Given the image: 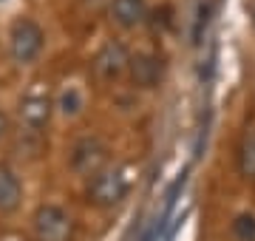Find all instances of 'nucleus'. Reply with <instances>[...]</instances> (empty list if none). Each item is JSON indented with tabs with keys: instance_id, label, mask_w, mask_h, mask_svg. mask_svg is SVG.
Segmentation results:
<instances>
[{
	"instance_id": "7ed1b4c3",
	"label": "nucleus",
	"mask_w": 255,
	"mask_h": 241,
	"mask_svg": "<svg viewBox=\"0 0 255 241\" xmlns=\"http://www.w3.org/2000/svg\"><path fill=\"white\" fill-rule=\"evenodd\" d=\"M37 241H74V222L57 204H40L31 219Z\"/></svg>"
},
{
	"instance_id": "f8f14e48",
	"label": "nucleus",
	"mask_w": 255,
	"mask_h": 241,
	"mask_svg": "<svg viewBox=\"0 0 255 241\" xmlns=\"http://www.w3.org/2000/svg\"><path fill=\"white\" fill-rule=\"evenodd\" d=\"M233 236L238 241H255V216L253 213H238L233 222Z\"/></svg>"
},
{
	"instance_id": "f03ea898",
	"label": "nucleus",
	"mask_w": 255,
	"mask_h": 241,
	"mask_svg": "<svg viewBox=\"0 0 255 241\" xmlns=\"http://www.w3.org/2000/svg\"><path fill=\"white\" fill-rule=\"evenodd\" d=\"M128 176L125 170H119V167H102L97 170L94 176H88V187H85V196H88V202L94 207H114L119 204L122 199L128 196Z\"/></svg>"
},
{
	"instance_id": "1a4fd4ad",
	"label": "nucleus",
	"mask_w": 255,
	"mask_h": 241,
	"mask_svg": "<svg viewBox=\"0 0 255 241\" xmlns=\"http://www.w3.org/2000/svg\"><path fill=\"white\" fill-rule=\"evenodd\" d=\"M23 202V185H20V176L11 170L9 165L0 162V213L9 216L14 213Z\"/></svg>"
},
{
	"instance_id": "f257e3e1",
	"label": "nucleus",
	"mask_w": 255,
	"mask_h": 241,
	"mask_svg": "<svg viewBox=\"0 0 255 241\" xmlns=\"http://www.w3.org/2000/svg\"><path fill=\"white\" fill-rule=\"evenodd\" d=\"M46 46V31L31 17H17L9 28V51L17 65H31L43 54Z\"/></svg>"
},
{
	"instance_id": "39448f33",
	"label": "nucleus",
	"mask_w": 255,
	"mask_h": 241,
	"mask_svg": "<svg viewBox=\"0 0 255 241\" xmlns=\"http://www.w3.org/2000/svg\"><path fill=\"white\" fill-rule=\"evenodd\" d=\"M128 60H130L128 48L117 40H108L94 57V74L100 77L102 83H114L128 71Z\"/></svg>"
},
{
	"instance_id": "9b49d317",
	"label": "nucleus",
	"mask_w": 255,
	"mask_h": 241,
	"mask_svg": "<svg viewBox=\"0 0 255 241\" xmlns=\"http://www.w3.org/2000/svg\"><path fill=\"white\" fill-rule=\"evenodd\" d=\"M54 108H60V114H65V117H77V114L82 111V94L68 85V88H63L60 97L54 100Z\"/></svg>"
},
{
	"instance_id": "0eeeda50",
	"label": "nucleus",
	"mask_w": 255,
	"mask_h": 241,
	"mask_svg": "<svg viewBox=\"0 0 255 241\" xmlns=\"http://www.w3.org/2000/svg\"><path fill=\"white\" fill-rule=\"evenodd\" d=\"M54 114V100L46 94H26L20 102V120L28 130H43Z\"/></svg>"
},
{
	"instance_id": "423d86ee",
	"label": "nucleus",
	"mask_w": 255,
	"mask_h": 241,
	"mask_svg": "<svg viewBox=\"0 0 255 241\" xmlns=\"http://www.w3.org/2000/svg\"><path fill=\"white\" fill-rule=\"evenodd\" d=\"M128 74H130V83L136 85V88H156L159 80H162V60L156 54H147V51L130 54Z\"/></svg>"
},
{
	"instance_id": "9d476101",
	"label": "nucleus",
	"mask_w": 255,
	"mask_h": 241,
	"mask_svg": "<svg viewBox=\"0 0 255 241\" xmlns=\"http://www.w3.org/2000/svg\"><path fill=\"white\" fill-rule=\"evenodd\" d=\"M236 165H238V173H241L247 182H255V125L247 128L241 142H238Z\"/></svg>"
},
{
	"instance_id": "ddd939ff",
	"label": "nucleus",
	"mask_w": 255,
	"mask_h": 241,
	"mask_svg": "<svg viewBox=\"0 0 255 241\" xmlns=\"http://www.w3.org/2000/svg\"><path fill=\"white\" fill-rule=\"evenodd\" d=\"M6 133H9V117H6V111H3V108H0V139H3Z\"/></svg>"
},
{
	"instance_id": "20e7f679",
	"label": "nucleus",
	"mask_w": 255,
	"mask_h": 241,
	"mask_svg": "<svg viewBox=\"0 0 255 241\" xmlns=\"http://www.w3.org/2000/svg\"><path fill=\"white\" fill-rule=\"evenodd\" d=\"M108 162V148L97 136H85L71 148V167L80 176H94Z\"/></svg>"
},
{
	"instance_id": "6e6552de",
	"label": "nucleus",
	"mask_w": 255,
	"mask_h": 241,
	"mask_svg": "<svg viewBox=\"0 0 255 241\" xmlns=\"http://www.w3.org/2000/svg\"><path fill=\"white\" fill-rule=\"evenodd\" d=\"M108 17L119 28H136L147 20V3L145 0H111Z\"/></svg>"
}]
</instances>
